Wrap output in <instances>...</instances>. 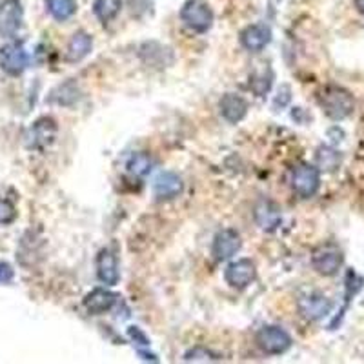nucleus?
I'll return each instance as SVG.
<instances>
[{
	"instance_id": "obj_2",
	"label": "nucleus",
	"mask_w": 364,
	"mask_h": 364,
	"mask_svg": "<svg viewBox=\"0 0 364 364\" xmlns=\"http://www.w3.org/2000/svg\"><path fill=\"white\" fill-rule=\"evenodd\" d=\"M180 20L195 33H206L213 24V11L204 0H188L180 10Z\"/></svg>"
},
{
	"instance_id": "obj_16",
	"label": "nucleus",
	"mask_w": 364,
	"mask_h": 364,
	"mask_svg": "<svg viewBox=\"0 0 364 364\" xmlns=\"http://www.w3.org/2000/svg\"><path fill=\"white\" fill-rule=\"evenodd\" d=\"M93 47V38L91 35H88L86 31H79L71 37L70 44H68L66 57L70 62H79L84 57H88Z\"/></svg>"
},
{
	"instance_id": "obj_11",
	"label": "nucleus",
	"mask_w": 364,
	"mask_h": 364,
	"mask_svg": "<svg viewBox=\"0 0 364 364\" xmlns=\"http://www.w3.org/2000/svg\"><path fill=\"white\" fill-rule=\"evenodd\" d=\"M20 22H22V6L19 0H4L0 4V33H17Z\"/></svg>"
},
{
	"instance_id": "obj_21",
	"label": "nucleus",
	"mask_w": 364,
	"mask_h": 364,
	"mask_svg": "<svg viewBox=\"0 0 364 364\" xmlns=\"http://www.w3.org/2000/svg\"><path fill=\"white\" fill-rule=\"evenodd\" d=\"M317 161L322 170H335L341 162V155L331 148H321L317 153Z\"/></svg>"
},
{
	"instance_id": "obj_23",
	"label": "nucleus",
	"mask_w": 364,
	"mask_h": 364,
	"mask_svg": "<svg viewBox=\"0 0 364 364\" xmlns=\"http://www.w3.org/2000/svg\"><path fill=\"white\" fill-rule=\"evenodd\" d=\"M128 335L132 337L133 341L137 342V346H150V341H148V337L142 333L141 328H137V326L128 328Z\"/></svg>"
},
{
	"instance_id": "obj_8",
	"label": "nucleus",
	"mask_w": 364,
	"mask_h": 364,
	"mask_svg": "<svg viewBox=\"0 0 364 364\" xmlns=\"http://www.w3.org/2000/svg\"><path fill=\"white\" fill-rule=\"evenodd\" d=\"M239 250H241V235L233 230H223L213 239L212 255L219 262L232 259Z\"/></svg>"
},
{
	"instance_id": "obj_4",
	"label": "nucleus",
	"mask_w": 364,
	"mask_h": 364,
	"mask_svg": "<svg viewBox=\"0 0 364 364\" xmlns=\"http://www.w3.org/2000/svg\"><path fill=\"white\" fill-rule=\"evenodd\" d=\"M342 262H345V255L335 244H322L313 251L312 255L313 270L324 275V277H333V275L339 274Z\"/></svg>"
},
{
	"instance_id": "obj_13",
	"label": "nucleus",
	"mask_w": 364,
	"mask_h": 364,
	"mask_svg": "<svg viewBox=\"0 0 364 364\" xmlns=\"http://www.w3.org/2000/svg\"><path fill=\"white\" fill-rule=\"evenodd\" d=\"M180 191H182V179L171 171L161 173L153 182V193L159 200L175 199L180 195Z\"/></svg>"
},
{
	"instance_id": "obj_15",
	"label": "nucleus",
	"mask_w": 364,
	"mask_h": 364,
	"mask_svg": "<svg viewBox=\"0 0 364 364\" xmlns=\"http://www.w3.org/2000/svg\"><path fill=\"white\" fill-rule=\"evenodd\" d=\"M115 301H117V295L113 292L106 288H95L84 297V306L93 315H100V313L109 312L113 308Z\"/></svg>"
},
{
	"instance_id": "obj_22",
	"label": "nucleus",
	"mask_w": 364,
	"mask_h": 364,
	"mask_svg": "<svg viewBox=\"0 0 364 364\" xmlns=\"http://www.w3.org/2000/svg\"><path fill=\"white\" fill-rule=\"evenodd\" d=\"M184 361H188V363H208V361H215L212 357V354H209L208 350H204V348H193V350H189L188 354H186Z\"/></svg>"
},
{
	"instance_id": "obj_24",
	"label": "nucleus",
	"mask_w": 364,
	"mask_h": 364,
	"mask_svg": "<svg viewBox=\"0 0 364 364\" xmlns=\"http://www.w3.org/2000/svg\"><path fill=\"white\" fill-rule=\"evenodd\" d=\"M15 212L8 203H0V223H10L13 221Z\"/></svg>"
},
{
	"instance_id": "obj_10",
	"label": "nucleus",
	"mask_w": 364,
	"mask_h": 364,
	"mask_svg": "<svg viewBox=\"0 0 364 364\" xmlns=\"http://www.w3.org/2000/svg\"><path fill=\"white\" fill-rule=\"evenodd\" d=\"M255 223L259 224L260 230L264 232H275L283 223V212L271 200H260L255 206Z\"/></svg>"
},
{
	"instance_id": "obj_18",
	"label": "nucleus",
	"mask_w": 364,
	"mask_h": 364,
	"mask_svg": "<svg viewBox=\"0 0 364 364\" xmlns=\"http://www.w3.org/2000/svg\"><path fill=\"white\" fill-rule=\"evenodd\" d=\"M122 8V0H95L93 13L100 22H109L117 17V13Z\"/></svg>"
},
{
	"instance_id": "obj_17",
	"label": "nucleus",
	"mask_w": 364,
	"mask_h": 364,
	"mask_svg": "<svg viewBox=\"0 0 364 364\" xmlns=\"http://www.w3.org/2000/svg\"><path fill=\"white\" fill-rule=\"evenodd\" d=\"M0 62H2V68L8 70L10 73H20L26 66V53L20 46H6L2 47V53H0Z\"/></svg>"
},
{
	"instance_id": "obj_25",
	"label": "nucleus",
	"mask_w": 364,
	"mask_h": 364,
	"mask_svg": "<svg viewBox=\"0 0 364 364\" xmlns=\"http://www.w3.org/2000/svg\"><path fill=\"white\" fill-rule=\"evenodd\" d=\"M355 6H357V10L364 15V0H355Z\"/></svg>"
},
{
	"instance_id": "obj_7",
	"label": "nucleus",
	"mask_w": 364,
	"mask_h": 364,
	"mask_svg": "<svg viewBox=\"0 0 364 364\" xmlns=\"http://www.w3.org/2000/svg\"><path fill=\"white\" fill-rule=\"evenodd\" d=\"M297 308L301 315L308 319V321H321L331 312L333 304H331V301L326 295L313 292V294L303 295V297L299 299Z\"/></svg>"
},
{
	"instance_id": "obj_6",
	"label": "nucleus",
	"mask_w": 364,
	"mask_h": 364,
	"mask_svg": "<svg viewBox=\"0 0 364 364\" xmlns=\"http://www.w3.org/2000/svg\"><path fill=\"white\" fill-rule=\"evenodd\" d=\"M257 268L255 262L251 259H239L228 266L224 271V279L226 283L237 290L248 288L253 280H255Z\"/></svg>"
},
{
	"instance_id": "obj_12",
	"label": "nucleus",
	"mask_w": 364,
	"mask_h": 364,
	"mask_svg": "<svg viewBox=\"0 0 364 364\" xmlns=\"http://www.w3.org/2000/svg\"><path fill=\"white\" fill-rule=\"evenodd\" d=\"M271 40V29L264 24L248 26L241 33V44L248 52H262Z\"/></svg>"
},
{
	"instance_id": "obj_14",
	"label": "nucleus",
	"mask_w": 364,
	"mask_h": 364,
	"mask_svg": "<svg viewBox=\"0 0 364 364\" xmlns=\"http://www.w3.org/2000/svg\"><path fill=\"white\" fill-rule=\"evenodd\" d=\"M219 108H221V115L226 118L228 122L237 124L241 122L242 118L246 117L248 113V102L242 99L241 95L235 93H226L219 102Z\"/></svg>"
},
{
	"instance_id": "obj_20",
	"label": "nucleus",
	"mask_w": 364,
	"mask_h": 364,
	"mask_svg": "<svg viewBox=\"0 0 364 364\" xmlns=\"http://www.w3.org/2000/svg\"><path fill=\"white\" fill-rule=\"evenodd\" d=\"M46 6L57 20H68L77 11L75 0H46Z\"/></svg>"
},
{
	"instance_id": "obj_19",
	"label": "nucleus",
	"mask_w": 364,
	"mask_h": 364,
	"mask_svg": "<svg viewBox=\"0 0 364 364\" xmlns=\"http://www.w3.org/2000/svg\"><path fill=\"white\" fill-rule=\"evenodd\" d=\"M152 166H153L152 157L144 152H139V153H133V155L129 157L126 168H128V171L132 173V175L144 177L152 171Z\"/></svg>"
},
{
	"instance_id": "obj_1",
	"label": "nucleus",
	"mask_w": 364,
	"mask_h": 364,
	"mask_svg": "<svg viewBox=\"0 0 364 364\" xmlns=\"http://www.w3.org/2000/svg\"><path fill=\"white\" fill-rule=\"evenodd\" d=\"M319 104L322 111L333 120H342L354 113V95L341 86H328L319 95Z\"/></svg>"
},
{
	"instance_id": "obj_5",
	"label": "nucleus",
	"mask_w": 364,
	"mask_h": 364,
	"mask_svg": "<svg viewBox=\"0 0 364 364\" xmlns=\"http://www.w3.org/2000/svg\"><path fill=\"white\" fill-rule=\"evenodd\" d=\"M255 342L268 355H280L292 348V337L288 331L279 326H264L259 330Z\"/></svg>"
},
{
	"instance_id": "obj_3",
	"label": "nucleus",
	"mask_w": 364,
	"mask_h": 364,
	"mask_svg": "<svg viewBox=\"0 0 364 364\" xmlns=\"http://www.w3.org/2000/svg\"><path fill=\"white\" fill-rule=\"evenodd\" d=\"M292 189L299 197L303 199H310L319 191L321 186V173L319 168L312 164H299L297 168H294L292 171V179H290Z\"/></svg>"
},
{
	"instance_id": "obj_9",
	"label": "nucleus",
	"mask_w": 364,
	"mask_h": 364,
	"mask_svg": "<svg viewBox=\"0 0 364 364\" xmlns=\"http://www.w3.org/2000/svg\"><path fill=\"white\" fill-rule=\"evenodd\" d=\"M97 277L106 286H115L118 283L120 275H118V262L113 250L104 248V250L99 251V255H97Z\"/></svg>"
}]
</instances>
